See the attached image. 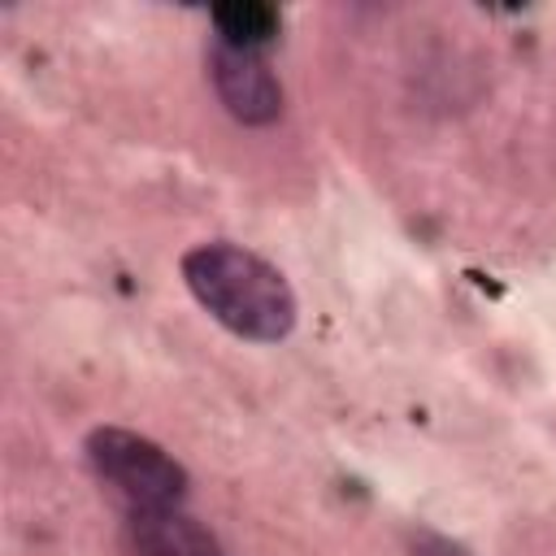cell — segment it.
Listing matches in <instances>:
<instances>
[{
  "instance_id": "cell-5",
  "label": "cell",
  "mask_w": 556,
  "mask_h": 556,
  "mask_svg": "<svg viewBox=\"0 0 556 556\" xmlns=\"http://www.w3.org/2000/svg\"><path fill=\"white\" fill-rule=\"evenodd\" d=\"M213 26H217V39H222V43L265 52V43H274V35H278V9L256 4V0L217 4V9H213Z\"/></svg>"
},
{
  "instance_id": "cell-2",
  "label": "cell",
  "mask_w": 556,
  "mask_h": 556,
  "mask_svg": "<svg viewBox=\"0 0 556 556\" xmlns=\"http://www.w3.org/2000/svg\"><path fill=\"white\" fill-rule=\"evenodd\" d=\"M91 473L130 508H182L191 495V473L156 439L126 426H96L83 443Z\"/></svg>"
},
{
  "instance_id": "cell-3",
  "label": "cell",
  "mask_w": 556,
  "mask_h": 556,
  "mask_svg": "<svg viewBox=\"0 0 556 556\" xmlns=\"http://www.w3.org/2000/svg\"><path fill=\"white\" fill-rule=\"evenodd\" d=\"M204 65H208L213 96L222 100V109L235 122H243V126H274L282 117V109H287L282 78L274 74V65L265 61V52L235 48V43L213 39Z\"/></svg>"
},
{
  "instance_id": "cell-4",
  "label": "cell",
  "mask_w": 556,
  "mask_h": 556,
  "mask_svg": "<svg viewBox=\"0 0 556 556\" xmlns=\"http://www.w3.org/2000/svg\"><path fill=\"white\" fill-rule=\"evenodd\" d=\"M126 552L130 556H226L213 526L191 517L187 508H130Z\"/></svg>"
},
{
  "instance_id": "cell-1",
  "label": "cell",
  "mask_w": 556,
  "mask_h": 556,
  "mask_svg": "<svg viewBox=\"0 0 556 556\" xmlns=\"http://www.w3.org/2000/svg\"><path fill=\"white\" fill-rule=\"evenodd\" d=\"M178 269L191 300L230 334L248 343H282L295 330V291L261 252L230 239H204L182 252Z\"/></svg>"
}]
</instances>
